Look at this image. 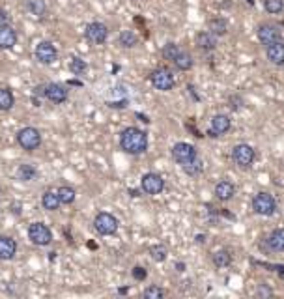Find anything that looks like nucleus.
<instances>
[{
    "label": "nucleus",
    "mask_w": 284,
    "mask_h": 299,
    "mask_svg": "<svg viewBox=\"0 0 284 299\" xmlns=\"http://www.w3.org/2000/svg\"><path fill=\"white\" fill-rule=\"evenodd\" d=\"M85 36L88 42L95 43V45H101L109 38V28H107V24H103V22H90L86 26Z\"/></svg>",
    "instance_id": "10"
},
{
    "label": "nucleus",
    "mask_w": 284,
    "mask_h": 299,
    "mask_svg": "<svg viewBox=\"0 0 284 299\" xmlns=\"http://www.w3.org/2000/svg\"><path fill=\"white\" fill-rule=\"evenodd\" d=\"M265 243L273 253H284V228H275L273 232L267 235Z\"/></svg>",
    "instance_id": "19"
},
{
    "label": "nucleus",
    "mask_w": 284,
    "mask_h": 299,
    "mask_svg": "<svg viewBox=\"0 0 284 299\" xmlns=\"http://www.w3.org/2000/svg\"><path fill=\"white\" fill-rule=\"evenodd\" d=\"M28 239L34 245L47 247L53 241V232L45 223H32L30 228H28Z\"/></svg>",
    "instance_id": "6"
},
{
    "label": "nucleus",
    "mask_w": 284,
    "mask_h": 299,
    "mask_svg": "<svg viewBox=\"0 0 284 299\" xmlns=\"http://www.w3.org/2000/svg\"><path fill=\"white\" fill-rule=\"evenodd\" d=\"M140 189L146 192V194H159V192L165 189V180L155 174V172H148L142 176V180H140Z\"/></svg>",
    "instance_id": "9"
},
{
    "label": "nucleus",
    "mask_w": 284,
    "mask_h": 299,
    "mask_svg": "<svg viewBox=\"0 0 284 299\" xmlns=\"http://www.w3.org/2000/svg\"><path fill=\"white\" fill-rule=\"evenodd\" d=\"M195 42H197V47L202 51H213L217 47V36L210 30H202V32L197 34Z\"/></svg>",
    "instance_id": "17"
},
{
    "label": "nucleus",
    "mask_w": 284,
    "mask_h": 299,
    "mask_svg": "<svg viewBox=\"0 0 284 299\" xmlns=\"http://www.w3.org/2000/svg\"><path fill=\"white\" fill-rule=\"evenodd\" d=\"M263 8L267 13H281L284 10V0H265Z\"/></svg>",
    "instance_id": "33"
},
{
    "label": "nucleus",
    "mask_w": 284,
    "mask_h": 299,
    "mask_svg": "<svg viewBox=\"0 0 284 299\" xmlns=\"http://www.w3.org/2000/svg\"><path fill=\"white\" fill-rule=\"evenodd\" d=\"M60 196H58V191H45L42 196V206L43 210H47V212H56L58 208H60Z\"/></svg>",
    "instance_id": "21"
},
{
    "label": "nucleus",
    "mask_w": 284,
    "mask_h": 299,
    "mask_svg": "<svg viewBox=\"0 0 284 299\" xmlns=\"http://www.w3.org/2000/svg\"><path fill=\"white\" fill-rule=\"evenodd\" d=\"M232 128V120L226 114H215L211 118L210 124V133L211 137H221L224 133H228Z\"/></svg>",
    "instance_id": "14"
},
{
    "label": "nucleus",
    "mask_w": 284,
    "mask_h": 299,
    "mask_svg": "<svg viewBox=\"0 0 284 299\" xmlns=\"http://www.w3.org/2000/svg\"><path fill=\"white\" fill-rule=\"evenodd\" d=\"M26 8H28V11H30L32 15L43 17L47 13V2L45 0H28L26 2Z\"/></svg>",
    "instance_id": "26"
},
{
    "label": "nucleus",
    "mask_w": 284,
    "mask_h": 299,
    "mask_svg": "<svg viewBox=\"0 0 284 299\" xmlns=\"http://www.w3.org/2000/svg\"><path fill=\"white\" fill-rule=\"evenodd\" d=\"M254 296L258 299H269V298H273V290L269 288V286H265V284H260V286L256 288V292H254Z\"/></svg>",
    "instance_id": "36"
},
{
    "label": "nucleus",
    "mask_w": 284,
    "mask_h": 299,
    "mask_svg": "<svg viewBox=\"0 0 284 299\" xmlns=\"http://www.w3.org/2000/svg\"><path fill=\"white\" fill-rule=\"evenodd\" d=\"M258 40L262 45H273V43L281 42V30H279V26H275V24H269V22H265V24H260L258 26Z\"/></svg>",
    "instance_id": "11"
},
{
    "label": "nucleus",
    "mask_w": 284,
    "mask_h": 299,
    "mask_svg": "<svg viewBox=\"0 0 284 299\" xmlns=\"http://www.w3.org/2000/svg\"><path fill=\"white\" fill-rule=\"evenodd\" d=\"M146 299H161L163 296H165V292H163V288H159V286H155V284H152V286H148L146 290H144V294H142Z\"/></svg>",
    "instance_id": "35"
},
{
    "label": "nucleus",
    "mask_w": 284,
    "mask_h": 299,
    "mask_svg": "<svg viewBox=\"0 0 284 299\" xmlns=\"http://www.w3.org/2000/svg\"><path fill=\"white\" fill-rule=\"evenodd\" d=\"M94 228L97 230V234L101 235H112L116 234L118 230V219H116L112 214H107V212H101V214L95 215L94 219Z\"/></svg>",
    "instance_id": "7"
},
{
    "label": "nucleus",
    "mask_w": 284,
    "mask_h": 299,
    "mask_svg": "<svg viewBox=\"0 0 284 299\" xmlns=\"http://www.w3.org/2000/svg\"><path fill=\"white\" fill-rule=\"evenodd\" d=\"M236 194V187H234V183L228 182V180H222L215 185V196L222 200V202H226V200H230L232 196Z\"/></svg>",
    "instance_id": "20"
},
{
    "label": "nucleus",
    "mask_w": 284,
    "mask_h": 299,
    "mask_svg": "<svg viewBox=\"0 0 284 299\" xmlns=\"http://www.w3.org/2000/svg\"><path fill=\"white\" fill-rule=\"evenodd\" d=\"M150 256L153 258L155 262H165L167 256H169V251L165 245H153L150 247Z\"/></svg>",
    "instance_id": "32"
},
{
    "label": "nucleus",
    "mask_w": 284,
    "mask_h": 299,
    "mask_svg": "<svg viewBox=\"0 0 284 299\" xmlns=\"http://www.w3.org/2000/svg\"><path fill=\"white\" fill-rule=\"evenodd\" d=\"M254 157H256L254 148L249 146V144H238V146H234V150H232V159H234V163L240 169H249L254 163Z\"/></svg>",
    "instance_id": "8"
},
{
    "label": "nucleus",
    "mask_w": 284,
    "mask_h": 299,
    "mask_svg": "<svg viewBox=\"0 0 284 299\" xmlns=\"http://www.w3.org/2000/svg\"><path fill=\"white\" fill-rule=\"evenodd\" d=\"M253 210L258 215L263 217H271L277 214V200L273 198V194L269 192H256L253 198Z\"/></svg>",
    "instance_id": "4"
},
{
    "label": "nucleus",
    "mask_w": 284,
    "mask_h": 299,
    "mask_svg": "<svg viewBox=\"0 0 284 299\" xmlns=\"http://www.w3.org/2000/svg\"><path fill=\"white\" fill-rule=\"evenodd\" d=\"M38 176V171H36V167H32V165H21L19 169H17V178L21 180V182H30Z\"/></svg>",
    "instance_id": "27"
},
{
    "label": "nucleus",
    "mask_w": 284,
    "mask_h": 299,
    "mask_svg": "<svg viewBox=\"0 0 284 299\" xmlns=\"http://www.w3.org/2000/svg\"><path fill=\"white\" fill-rule=\"evenodd\" d=\"M183 169V172L185 174H189V176H198L200 172L204 171V163L200 159H197V161H193L191 165H185V167H181Z\"/></svg>",
    "instance_id": "34"
},
{
    "label": "nucleus",
    "mask_w": 284,
    "mask_h": 299,
    "mask_svg": "<svg viewBox=\"0 0 284 299\" xmlns=\"http://www.w3.org/2000/svg\"><path fill=\"white\" fill-rule=\"evenodd\" d=\"M17 255V241L10 235H0V260H11Z\"/></svg>",
    "instance_id": "16"
},
{
    "label": "nucleus",
    "mask_w": 284,
    "mask_h": 299,
    "mask_svg": "<svg viewBox=\"0 0 284 299\" xmlns=\"http://www.w3.org/2000/svg\"><path fill=\"white\" fill-rule=\"evenodd\" d=\"M0 24H10V15L6 10H0Z\"/></svg>",
    "instance_id": "38"
},
{
    "label": "nucleus",
    "mask_w": 284,
    "mask_h": 299,
    "mask_svg": "<svg viewBox=\"0 0 284 299\" xmlns=\"http://www.w3.org/2000/svg\"><path fill=\"white\" fill-rule=\"evenodd\" d=\"M120 148L129 155H140L148 150L146 131L138 128H126L120 133Z\"/></svg>",
    "instance_id": "1"
},
{
    "label": "nucleus",
    "mask_w": 284,
    "mask_h": 299,
    "mask_svg": "<svg viewBox=\"0 0 284 299\" xmlns=\"http://www.w3.org/2000/svg\"><path fill=\"white\" fill-rule=\"evenodd\" d=\"M118 42H120L122 47H126V49H133V47H137L138 36L133 30H122L120 36H118Z\"/></svg>",
    "instance_id": "24"
},
{
    "label": "nucleus",
    "mask_w": 284,
    "mask_h": 299,
    "mask_svg": "<svg viewBox=\"0 0 284 299\" xmlns=\"http://www.w3.org/2000/svg\"><path fill=\"white\" fill-rule=\"evenodd\" d=\"M181 53V49H179V45H176V43L169 42L165 47H163V58L165 60H169V62H174L176 58H178V54Z\"/></svg>",
    "instance_id": "30"
},
{
    "label": "nucleus",
    "mask_w": 284,
    "mask_h": 299,
    "mask_svg": "<svg viewBox=\"0 0 284 299\" xmlns=\"http://www.w3.org/2000/svg\"><path fill=\"white\" fill-rule=\"evenodd\" d=\"M170 153H172V159L176 161L178 165H181V167L191 165L193 161L198 159V151L189 142H176L170 150Z\"/></svg>",
    "instance_id": "2"
},
{
    "label": "nucleus",
    "mask_w": 284,
    "mask_h": 299,
    "mask_svg": "<svg viewBox=\"0 0 284 299\" xmlns=\"http://www.w3.org/2000/svg\"><path fill=\"white\" fill-rule=\"evenodd\" d=\"M58 56V51L51 42H40L36 45V58L42 64H53Z\"/></svg>",
    "instance_id": "12"
},
{
    "label": "nucleus",
    "mask_w": 284,
    "mask_h": 299,
    "mask_svg": "<svg viewBox=\"0 0 284 299\" xmlns=\"http://www.w3.org/2000/svg\"><path fill=\"white\" fill-rule=\"evenodd\" d=\"M58 196H60L62 204L69 206V204L75 202V198H77V191H75L73 187H69V185H62V187L58 189Z\"/></svg>",
    "instance_id": "28"
},
{
    "label": "nucleus",
    "mask_w": 284,
    "mask_h": 299,
    "mask_svg": "<svg viewBox=\"0 0 284 299\" xmlns=\"http://www.w3.org/2000/svg\"><path fill=\"white\" fill-rule=\"evenodd\" d=\"M265 54H267V60H269L273 65H279V67H283L284 65V43L283 42L267 45Z\"/></svg>",
    "instance_id": "18"
},
{
    "label": "nucleus",
    "mask_w": 284,
    "mask_h": 299,
    "mask_svg": "<svg viewBox=\"0 0 284 299\" xmlns=\"http://www.w3.org/2000/svg\"><path fill=\"white\" fill-rule=\"evenodd\" d=\"M131 273H133V277L137 278V280H144V278L148 277L146 269H144V267H140V266L133 267V271H131Z\"/></svg>",
    "instance_id": "37"
},
{
    "label": "nucleus",
    "mask_w": 284,
    "mask_h": 299,
    "mask_svg": "<svg viewBox=\"0 0 284 299\" xmlns=\"http://www.w3.org/2000/svg\"><path fill=\"white\" fill-rule=\"evenodd\" d=\"M208 30L213 32L217 38H221V36H226L228 34V22L221 19V17H215V19H211L208 22Z\"/></svg>",
    "instance_id": "23"
},
{
    "label": "nucleus",
    "mask_w": 284,
    "mask_h": 299,
    "mask_svg": "<svg viewBox=\"0 0 284 299\" xmlns=\"http://www.w3.org/2000/svg\"><path fill=\"white\" fill-rule=\"evenodd\" d=\"M17 45V32L11 24H0V49L8 51Z\"/></svg>",
    "instance_id": "15"
},
{
    "label": "nucleus",
    "mask_w": 284,
    "mask_h": 299,
    "mask_svg": "<svg viewBox=\"0 0 284 299\" xmlns=\"http://www.w3.org/2000/svg\"><path fill=\"white\" fill-rule=\"evenodd\" d=\"M174 65L178 67L179 71H187V69L193 67V56L189 53H185V51H181L178 54V58L174 60Z\"/></svg>",
    "instance_id": "29"
},
{
    "label": "nucleus",
    "mask_w": 284,
    "mask_h": 299,
    "mask_svg": "<svg viewBox=\"0 0 284 299\" xmlns=\"http://www.w3.org/2000/svg\"><path fill=\"white\" fill-rule=\"evenodd\" d=\"M17 144L24 151H34L42 146V133L36 128H22L17 131Z\"/></svg>",
    "instance_id": "3"
},
{
    "label": "nucleus",
    "mask_w": 284,
    "mask_h": 299,
    "mask_svg": "<svg viewBox=\"0 0 284 299\" xmlns=\"http://www.w3.org/2000/svg\"><path fill=\"white\" fill-rule=\"evenodd\" d=\"M213 264L215 267H228L232 264V255L226 249H219L213 253Z\"/></svg>",
    "instance_id": "25"
},
{
    "label": "nucleus",
    "mask_w": 284,
    "mask_h": 299,
    "mask_svg": "<svg viewBox=\"0 0 284 299\" xmlns=\"http://www.w3.org/2000/svg\"><path fill=\"white\" fill-rule=\"evenodd\" d=\"M15 105V96L10 88H0V110L8 112Z\"/></svg>",
    "instance_id": "22"
},
{
    "label": "nucleus",
    "mask_w": 284,
    "mask_h": 299,
    "mask_svg": "<svg viewBox=\"0 0 284 299\" xmlns=\"http://www.w3.org/2000/svg\"><path fill=\"white\" fill-rule=\"evenodd\" d=\"M43 96L54 105H62L64 101L67 99V90H66V86L58 85V83H51V85H47L43 88Z\"/></svg>",
    "instance_id": "13"
},
{
    "label": "nucleus",
    "mask_w": 284,
    "mask_h": 299,
    "mask_svg": "<svg viewBox=\"0 0 284 299\" xmlns=\"http://www.w3.org/2000/svg\"><path fill=\"white\" fill-rule=\"evenodd\" d=\"M86 69H88V64H86L83 58L73 56V58L69 60V71H71L73 75H85Z\"/></svg>",
    "instance_id": "31"
},
{
    "label": "nucleus",
    "mask_w": 284,
    "mask_h": 299,
    "mask_svg": "<svg viewBox=\"0 0 284 299\" xmlns=\"http://www.w3.org/2000/svg\"><path fill=\"white\" fill-rule=\"evenodd\" d=\"M150 83L152 86L155 88V90H161V92H169L174 88L176 85V81H174V75L170 69L167 67H157V69H153L152 75H150Z\"/></svg>",
    "instance_id": "5"
}]
</instances>
